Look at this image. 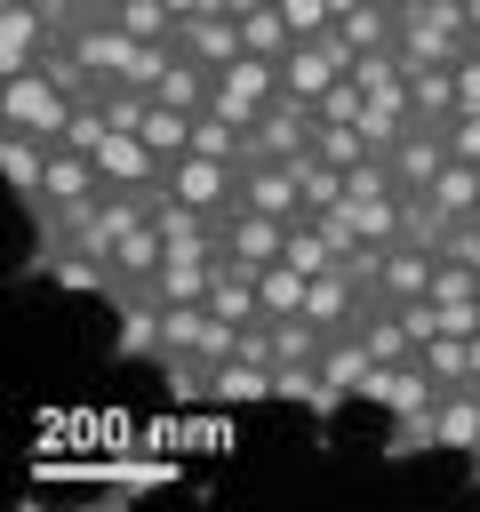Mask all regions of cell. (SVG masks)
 I'll return each mask as SVG.
<instances>
[{"instance_id":"obj_34","label":"cell","mask_w":480,"mask_h":512,"mask_svg":"<svg viewBox=\"0 0 480 512\" xmlns=\"http://www.w3.org/2000/svg\"><path fill=\"white\" fill-rule=\"evenodd\" d=\"M392 8H400V0H392Z\"/></svg>"},{"instance_id":"obj_26","label":"cell","mask_w":480,"mask_h":512,"mask_svg":"<svg viewBox=\"0 0 480 512\" xmlns=\"http://www.w3.org/2000/svg\"><path fill=\"white\" fill-rule=\"evenodd\" d=\"M312 112H320V120H336V128H360V112H368V88H360V80L344 72V80H336L328 96H312Z\"/></svg>"},{"instance_id":"obj_17","label":"cell","mask_w":480,"mask_h":512,"mask_svg":"<svg viewBox=\"0 0 480 512\" xmlns=\"http://www.w3.org/2000/svg\"><path fill=\"white\" fill-rule=\"evenodd\" d=\"M272 400L312 408V416H336V392L320 384V360H280V368H272Z\"/></svg>"},{"instance_id":"obj_11","label":"cell","mask_w":480,"mask_h":512,"mask_svg":"<svg viewBox=\"0 0 480 512\" xmlns=\"http://www.w3.org/2000/svg\"><path fill=\"white\" fill-rule=\"evenodd\" d=\"M168 192L216 216V208L240 200V168H232V160H208V152H184V160H168Z\"/></svg>"},{"instance_id":"obj_33","label":"cell","mask_w":480,"mask_h":512,"mask_svg":"<svg viewBox=\"0 0 480 512\" xmlns=\"http://www.w3.org/2000/svg\"><path fill=\"white\" fill-rule=\"evenodd\" d=\"M464 24H472V40H480V0H464Z\"/></svg>"},{"instance_id":"obj_8","label":"cell","mask_w":480,"mask_h":512,"mask_svg":"<svg viewBox=\"0 0 480 512\" xmlns=\"http://www.w3.org/2000/svg\"><path fill=\"white\" fill-rule=\"evenodd\" d=\"M360 400H376V408L408 416V408H432V400H440V376L424 368V352H408V360H368Z\"/></svg>"},{"instance_id":"obj_18","label":"cell","mask_w":480,"mask_h":512,"mask_svg":"<svg viewBox=\"0 0 480 512\" xmlns=\"http://www.w3.org/2000/svg\"><path fill=\"white\" fill-rule=\"evenodd\" d=\"M208 80H216V72H208V64H192V56L176 48V64L152 80V96H160V104H176V112H208Z\"/></svg>"},{"instance_id":"obj_25","label":"cell","mask_w":480,"mask_h":512,"mask_svg":"<svg viewBox=\"0 0 480 512\" xmlns=\"http://www.w3.org/2000/svg\"><path fill=\"white\" fill-rule=\"evenodd\" d=\"M432 304H480V264L432 256Z\"/></svg>"},{"instance_id":"obj_22","label":"cell","mask_w":480,"mask_h":512,"mask_svg":"<svg viewBox=\"0 0 480 512\" xmlns=\"http://www.w3.org/2000/svg\"><path fill=\"white\" fill-rule=\"evenodd\" d=\"M336 32L368 56V48H392V0H360L352 16H336Z\"/></svg>"},{"instance_id":"obj_23","label":"cell","mask_w":480,"mask_h":512,"mask_svg":"<svg viewBox=\"0 0 480 512\" xmlns=\"http://www.w3.org/2000/svg\"><path fill=\"white\" fill-rule=\"evenodd\" d=\"M296 184H304V208H336L344 200V168L320 160V152H296Z\"/></svg>"},{"instance_id":"obj_2","label":"cell","mask_w":480,"mask_h":512,"mask_svg":"<svg viewBox=\"0 0 480 512\" xmlns=\"http://www.w3.org/2000/svg\"><path fill=\"white\" fill-rule=\"evenodd\" d=\"M392 48L408 64H456L472 48V24H464V0H400L392 8Z\"/></svg>"},{"instance_id":"obj_14","label":"cell","mask_w":480,"mask_h":512,"mask_svg":"<svg viewBox=\"0 0 480 512\" xmlns=\"http://www.w3.org/2000/svg\"><path fill=\"white\" fill-rule=\"evenodd\" d=\"M48 152L56 144H40V136H24V128H0V176H8V192L32 208L40 200V184H48Z\"/></svg>"},{"instance_id":"obj_27","label":"cell","mask_w":480,"mask_h":512,"mask_svg":"<svg viewBox=\"0 0 480 512\" xmlns=\"http://www.w3.org/2000/svg\"><path fill=\"white\" fill-rule=\"evenodd\" d=\"M312 152H320V160H336V168H360V160H368L376 144H368L360 128H336V120H320V136H312Z\"/></svg>"},{"instance_id":"obj_5","label":"cell","mask_w":480,"mask_h":512,"mask_svg":"<svg viewBox=\"0 0 480 512\" xmlns=\"http://www.w3.org/2000/svg\"><path fill=\"white\" fill-rule=\"evenodd\" d=\"M64 32H56V16L40 8V0H0V80L8 72H40V56L56 48Z\"/></svg>"},{"instance_id":"obj_31","label":"cell","mask_w":480,"mask_h":512,"mask_svg":"<svg viewBox=\"0 0 480 512\" xmlns=\"http://www.w3.org/2000/svg\"><path fill=\"white\" fill-rule=\"evenodd\" d=\"M448 144H456V160H480V112H456L448 120Z\"/></svg>"},{"instance_id":"obj_16","label":"cell","mask_w":480,"mask_h":512,"mask_svg":"<svg viewBox=\"0 0 480 512\" xmlns=\"http://www.w3.org/2000/svg\"><path fill=\"white\" fill-rule=\"evenodd\" d=\"M208 400H224V408H256V400H272V360H248V352L216 360V368H208Z\"/></svg>"},{"instance_id":"obj_24","label":"cell","mask_w":480,"mask_h":512,"mask_svg":"<svg viewBox=\"0 0 480 512\" xmlns=\"http://www.w3.org/2000/svg\"><path fill=\"white\" fill-rule=\"evenodd\" d=\"M424 352V368L440 376V392L448 384H472V336H432V344H416Z\"/></svg>"},{"instance_id":"obj_19","label":"cell","mask_w":480,"mask_h":512,"mask_svg":"<svg viewBox=\"0 0 480 512\" xmlns=\"http://www.w3.org/2000/svg\"><path fill=\"white\" fill-rule=\"evenodd\" d=\"M416 120H456V64H408Z\"/></svg>"},{"instance_id":"obj_4","label":"cell","mask_w":480,"mask_h":512,"mask_svg":"<svg viewBox=\"0 0 480 512\" xmlns=\"http://www.w3.org/2000/svg\"><path fill=\"white\" fill-rule=\"evenodd\" d=\"M280 96V64L272 56H232V64H216V80H208V112L216 120H240V128H256V112Z\"/></svg>"},{"instance_id":"obj_15","label":"cell","mask_w":480,"mask_h":512,"mask_svg":"<svg viewBox=\"0 0 480 512\" xmlns=\"http://www.w3.org/2000/svg\"><path fill=\"white\" fill-rule=\"evenodd\" d=\"M416 296H432V248H416V240H392V256H384V280H376V304H416Z\"/></svg>"},{"instance_id":"obj_21","label":"cell","mask_w":480,"mask_h":512,"mask_svg":"<svg viewBox=\"0 0 480 512\" xmlns=\"http://www.w3.org/2000/svg\"><path fill=\"white\" fill-rule=\"evenodd\" d=\"M424 192H432L448 216H472V208H480V160H448V168H440Z\"/></svg>"},{"instance_id":"obj_28","label":"cell","mask_w":480,"mask_h":512,"mask_svg":"<svg viewBox=\"0 0 480 512\" xmlns=\"http://www.w3.org/2000/svg\"><path fill=\"white\" fill-rule=\"evenodd\" d=\"M104 136H112V120H104V104H80V112H72V128H64V144H72V152H96Z\"/></svg>"},{"instance_id":"obj_7","label":"cell","mask_w":480,"mask_h":512,"mask_svg":"<svg viewBox=\"0 0 480 512\" xmlns=\"http://www.w3.org/2000/svg\"><path fill=\"white\" fill-rule=\"evenodd\" d=\"M88 160H96V176H104V184H120V192H152V200H160V184H168V160H160L144 136H128V128H112Z\"/></svg>"},{"instance_id":"obj_20","label":"cell","mask_w":480,"mask_h":512,"mask_svg":"<svg viewBox=\"0 0 480 512\" xmlns=\"http://www.w3.org/2000/svg\"><path fill=\"white\" fill-rule=\"evenodd\" d=\"M240 40H248V56H272V64H280V56L296 48V24L280 16V0H264V8L240 16Z\"/></svg>"},{"instance_id":"obj_10","label":"cell","mask_w":480,"mask_h":512,"mask_svg":"<svg viewBox=\"0 0 480 512\" xmlns=\"http://www.w3.org/2000/svg\"><path fill=\"white\" fill-rule=\"evenodd\" d=\"M312 136H320V112L304 96H272L256 112V152L264 160H296V152H312Z\"/></svg>"},{"instance_id":"obj_12","label":"cell","mask_w":480,"mask_h":512,"mask_svg":"<svg viewBox=\"0 0 480 512\" xmlns=\"http://www.w3.org/2000/svg\"><path fill=\"white\" fill-rule=\"evenodd\" d=\"M240 200L248 208H264V216H304V184H296V160H264V152H248L240 160Z\"/></svg>"},{"instance_id":"obj_29","label":"cell","mask_w":480,"mask_h":512,"mask_svg":"<svg viewBox=\"0 0 480 512\" xmlns=\"http://www.w3.org/2000/svg\"><path fill=\"white\" fill-rule=\"evenodd\" d=\"M280 16L296 24V40H312V32H328L336 16H328V0H280Z\"/></svg>"},{"instance_id":"obj_32","label":"cell","mask_w":480,"mask_h":512,"mask_svg":"<svg viewBox=\"0 0 480 512\" xmlns=\"http://www.w3.org/2000/svg\"><path fill=\"white\" fill-rule=\"evenodd\" d=\"M80 16H88V24H112V16H120V0H80Z\"/></svg>"},{"instance_id":"obj_3","label":"cell","mask_w":480,"mask_h":512,"mask_svg":"<svg viewBox=\"0 0 480 512\" xmlns=\"http://www.w3.org/2000/svg\"><path fill=\"white\" fill-rule=\"evenodd\" d=\"M352 56H360V48H352L336 24H328V32H312V40H296V48L280 56V96H304V104H312V96H328V88L352 72Z\"/></svg>"},{"instance_id":"obj_9","label":"cell","mask_w":480,"mask_h":512,"mask_svg":"<svg viewBox=\"0 0 480 512\" xmlns=\"http://www.w3.org/2000/svg\"><path fill=\"white\" fill-rule=\"evenodd\" d=\"M392 160V176H400V192H424L448 160H456V144H448V120H408V136L384 152Z\"/></svg>"},{"instance_id":"obj_1","label":"cell","mask_w":480,"mask_h":512,"mask_svg":"<svg viewBox=\"0 0 480 512\" xmlns=\"http://www.w3.org/2000/svg\"><path fill=\"white\" fill-rule=\"evenodd\" d=\"M72 112H80V96H72L48 64H40V72H8V80H0V128H24V136H40V144H64Z\"/></svg>"},{"instance_id":"obj_13","label":"cell","mask_w":480,"mask_h":512,"mask_svg":"<svg viewBox=\"0 0 480 512\" xmlns=\"http://www.w3.org/2000/svg\"><path fill=\"white\" fill-rule=\"evenodd\" d=\"M176 48L192 56V64H232V56H248V40H240V16H184L176 24Z\"/></svg>"},{"instance_id":"obj_30","label":"cell","mask_w":480,"mask_h":512,"mask_svg":"<svg viewBox=\"0 0 480 512\" xmlns=\"http://www.w3.org/2000/svg\"><path fill=\"white\" fill-rule=\"evenodd\" d=\"M456 112H480V40L456 56Z\"/></svg>"},{"instance_id":"obj_6","label":"cell","mask_w":480,"mask_h":512,"mask_svg":"<svg viewBox=\"0 0 480 512\" xmlns=\"http://www.w3.org/2000/svg\"><path fill=\"white\" fill-rule=\"evenodd\" d=\"M216 248L264 272V264H272V256L288 248V216H264V208H248V200H232V208H216Z\"/></svg>"}]
</instances>
